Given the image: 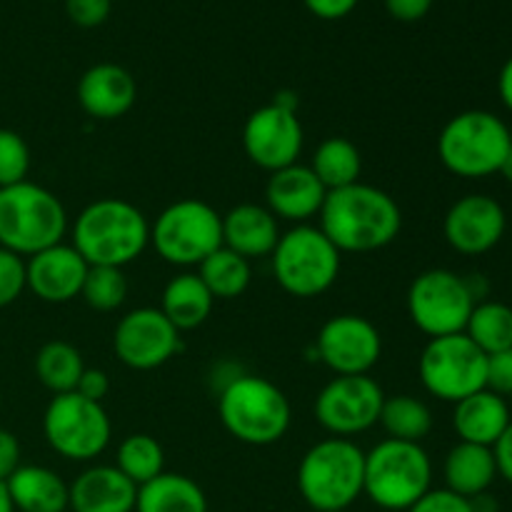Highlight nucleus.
Instances as JSON below:
<instances>
[{
    "label": "nucleus",
    "mask_w": 512,
    "mask_h": 512,
    "mask_svg": "<svg viewBox=\"0 0 512 512\" xmlns=\"http://www.w3.org/2000/svg\"><path fill=\"white\" fill-rule=\"evenodd\" d=\"M43 435L60 458L88 463L105 453L113 425L103 403H93L78 393H63L53 395L45 408Z\"/></svg>",
    "instance_id": "11"
},
{
    "label": "nucleus",
    "mask_w": 512,
    "mask_h": 512,
    "mask_svg": "<svg viewBox=\"0 0 512 512\" xmlns=\"http://www.w3.org/2000/svg\"><path fill=\"white\" fill-rule=\"evenodd\" d=\"M25 288V260L0 248V308L13 305Z\"/></svg>",
    "instance_id": "36"
},
{
    "label": "nucleus",
    "mask_w": 512,
    "mask_h": 512,
    "mask_svg": "<svg viewBox=\"0 0 512 512\" xmlns=\"http://www.w3.org/2000/svg\"><path fill=\"white\" fill-rule=\"evenodd\" d=\"M365 453L350 438L315 443L298 465V490L310 510L345 512L363 495Z\"/></svg>",
    "instance_id": "3"
},
{
    "label": "nucleus",
    "mask_w": 512,
    "mask_h": 512,
    "mask_svg": "<svg viewBox=\"0 0 512 512\" xmlns=\"http://www.w3.org/2000/svg\"><path fill=\"white\" fill-rule=\"evenodd\" d=\"M340 250L315 225H295L280 235L270 253L273 275L285 293L295 298H318L328 293L340 275Z\"/></svg>",
    "instance_id": "8"
},
{
    "label": "nucleus",
    "mask_w": 512,
    "mask_h": 512,
    "mask_svg": "<svg viewBox=\"0 0 512 512\" xmlns=\"http://www.w3.org/2000/svg\"><path fill=\"white\" fill-rule=\"evenodd\" d=\"M30 173V148L15 130L0 128V188L23 183Z\"/></svg>",
    "instance_id": "35"
},
{
    "label": "nucleus",
    "mask_w": 512,
    "mask_h": 512,
    "mask_svg": "<svg viewBox=\"0 0 512 512\" xmlns=\"http://www.w3.org/2000/svg\"><path fill=\"white\" fill-rule=\"evenodd\" d=\"M445 488L460 498H478L488 493L490 485L498 478V465H495L493 448L473 443H458L448 453L443 465Z\"/></svg>",
    "instance_id": "25"
},
{
    "label": "nucleus",
    "mask_w": 512,
    "mask_h": 512,
    "mask_svg": "<svg viewBox=\"0 0 512 512\" xmlns=\"http://www.w3.org/2000/svg\"><path fill=\"white\" fill-rule=\"evenodd\" d=\"M20 468V443L10 430L0 428V483Z\"/></svg>",
    "instance_id": "42"
},
{
    "label": "nucleus",
    "mask_w": 512,
    "mask_h": 512,
    "mask_svg": "<svg viewBox=\"0 0 512 512\" xmlns=\"http://www.w3.org/2000/svg\"><path fill=\"white\" fill-rule=\"evenodd\" d=\"M470 505H473V512H498V500L490 493L478 495V498L470 500Z\"/></svg>",
    "instance_id": "46"
},
{
    "label": "nucleus",
    "mask_w": 512,
    "mask_h": 512,
    "mask_svg": "<svg viewBox=\"0 0 512 512\" xmlns=\"http://www.w3.org/2000/svg\"><path fill=\"white\" fill-rule=\"evenodd\" d=\"M310 170L330 193V190L358 183L360 173H363V158H360V150L355 148L353 140L335 135V138H325L318 145L313 160H310Z\"/></svg>",
    "instance_id": "28"
},
{
    "label": "nucleus",
    "mask_w": 512,
    "mask_h": 512,
    "mask_svg": "<svg viewBox=\"0 0 512 512\" xmlns=\"http://www.w3.org/2000/svg\"><path fill=\"white\" fill-rule=\"evenodd\" d=\"M498 93H500V100H503L505 108H508L512 113V55L508 60H505L503 68H500Z\"/></svg>",
    "instance_id": "45"
},
{
    "label": "nucleus",
    "mask_w": 512,
    "mask_h": 512,
    "mask_svg": "<svg viewBox=\"0 0 512 512\" xmlns=\"http://www.w3.org/2000/svg\"><path fill=\"white\" fill-rule=\"evenodd\" d=\"M135 512H208V498L188 475L160 473L138 488Z\"/></svg>",
    "instance_id": "27"
},
{
    "label": "nucleus",
    "mask_w": 512,
    "mask_h": 512,
    "mask_svg": "<svg viewBox=\"0 0 512 512\" xmlns=\"http://www.w3.org/2000/svg\"><path fill=\"white\" fill-rule=\"evenodd\" d=\"M90 265L68 243H58L25 260V285L43 303L63 305L78 298Z\"/></svg>",
    "instance_id": "18"
},
{
    "label": "nucleus",
    "mask_w": 512,
    "mask_h": 512,
    "mask_svg": "<svg viewBox=\"0 0 512 512\" xmlns=\"http://www.w3.org/2000/svg\"><path fill=\"white\" fill-rule=\"evenodd\" d=\"M512 423L508 400L493 390L483 388L455 403L453 428L460 443H473L493 448Z\"/></svg>",
    "instance_id": "22"
},
{
    "label": "nucleus",
    "mask_w": 512,
    "mask_h": 512,
    "mask_svg": "<svg viewBox=\"0 0 512 512\" xmlns=\"http://www.w3.org/2000/svg\"><path fill=\"white\" fill-rule=\"evenodd\" d=\"M198 275L215 300H233L248 290L253 270H250L248 258L223 245L198 265Z\"/></svg>",
    "instance_id": "30"
},
{
    "label": "nucleus",
    "mask_w": 512,
    "mask_h": 512,
    "mask_svg": "<svg viewBox=\"0 0 512 512\" xmlns=\"http://www.w3.org/2000/svg\"><path fill=\"white\" fill-rule=\"evenodd\" d=\"M508 228L505 208L483 193L455 200L443 220V235L453 250L463 255H483L503 240Z\"/></svg>",
    "instance_id": "17"
},
{
    "label": "nucleus",
    "mask_w": 512,
    "mask_h": 512,
    "mask_svg": "<svg viewBox=\"0 0 512 512\" xmlns=\"http://www.w3.org/2000/svg\"><path fill=\"white\" fill-rule=\"evenodd\" d=\"M113 350L123 365L133 370H155L180 350V333L160 308H138L118 320Z\"/></svg>",
    "instance_id": "16"
},
{
    "label": "nucleus",
    "mask_w": 512,
    "mask_h": 512,
    "mask_svg": "<svg viewBox=\"0 0 512 512\" xmlns=\"http://www.w3.org/2000/svg\"><path fill=\"white\" fill-rule=\"evenodd\" d=\"M465 335L483 350L485 355L503 353L512 348V308L498 300L475 303L470 313Z\"/></svg>",
    "instance_id": "32"
},
{
    "label": "nucleus",
    "mask_w": 512,
    "mask_h": 512,
    "mask_svg": "<svg viewBox=\"0 0 512 512\" xmlns=\"http://www.w3.org/2000/svg\"><path fill=\"white\" fill-rule=\"evenodd\" d=\"M315 350L335 375H368L383 355V338L363 315H335L320 328Z\"/></svg>",
    "instance_id": "15"
},
{
    "label": "nucleus",
    "mask_w": 512,
    "mask_h": 512,
    "mask_svg": "<svg viewBox=\"0 0 512 512\" xmlns=\"http://www.w3.org/2000/svg\"><path fill=\"white\" fill-rule=\"evenodd\" d=\"M68 488V512H135L138 485L130 483L115 465L85 468Z\"/></svg>",
    "instance_id": "21"
},
{
    "label": "nucleus",
    "mask_w": 512,
    "mask_h": 512,
    "mask_svg": "<svg viewBox=\"0 0 512 512\" xmlns=\"http://www.w3.org/2000/svg\"><path fill=\"white\" fill-rule=\"evenodd\" d=\"M493 455L495 465H498V475L512 485V423L505 428V433L500 435L498 443L493 445Z\"/></svg>",
    "instance_id": "44"
},
{
    "label": "nucleus",
    "mask_w": 512,
    "mask_h": 512,
    "mask_svg": "<svg viewBox=\"0 0 512 512\" xmlns=\"http://www.w3.org/2000/svg\"><path fill=\"white\" fill-rule=\"evenodd\" d=\"M218 413L235 440L265 448L285 438L293 420L283 390L260 375H235L218 398Z\"/></svg>",
    "instance_id": "5"
},
{
    "label": "nucleus",
    "mask_w": 512,
    "mask_h": 512,
    "mask_svg": "<svg viewBox=\"0 0 512 512\" xmlns=\"http://www.w3.org/2000/svg\"><path fill=\"white\" fill-rule=\"evenodd\" d=\"M65 233V205L48 188L30 180L0 188V248L30 258L63 243Z\"/></svg>",
    "instance_id": "4"
},
{
    "label": "nucleus",
    "mask_w": 512,
    "mask_h": 512,
    "mask_svg": "<svg viewBox=\"0 0 512 512\" xmlns=\"http://www.w3.org/2000/svg\"><path fill=\"white\" fill-rule=\"evenodd\" d=\"M70 245L88 265L125 268L150 245V223L128 200L100 198L80 210Z\"/></svg>",
    "instance_id": "2"
},
{
    "label": "nucleus",
    "mask_w": 512,
    "mask_h": 512,
    "mask_svg": "<svg viewBox=\"0 0 512 512\" xmlns=\"http://www.w3.org/2000/svg\"><path fill=\"white\" fill-rule=\"evenodd\" d=\"M150 243L165 263L193 268L223 248V215L205 200H175L150 225Z\"/></svg>",
    "instance_id": "9"
},
{
    "label": "nucleus",
    "mask_w": 512,
    "mask_h": 512,
    "mask_svg": "<svg viewBox=\"0 0 512 512\" xmlns=\"http://www.w3.org/2000/svg\"><path fill=\"white\" fill-rule=\"evenodd\" d=\"M305 8L320 20H340L358 8L360 0H303Z\"/></svg>",
    "instance_id": "43"
},
{
    "label": "nucleus",
    "mask_w": 512,
    "mask_h": 512,
    "mask_svg": "<svg viewBox=\"0 0 512 512\" xmlns=\"http://www.w3.org/2000/svg\"><path fill=\"white\" fill-rule=\"evenodd\" d=\"M0 405H3V395H0Z\"/></svg>",
    "instance_id": "49"
},
{
    "label": "nucleus",
    "mask_w": 512,
    "mask_h": 512,
    "mask_svg": "<svg viewBox=\"0 0 512 512\" xmlns=\"http://www.w3.org/2000/svg\"><path fill=\"white\" fill-rule=\"evenodd\" d=\"M433 490V463L420 443L383 440L365 453L363 495L388 512H408Z\"/></svg>",
    "instance_id": "6"
},
{
    "label": "nucleus",
    "mask_w": 512,
    "mask_h": 512,
    "mask_svg": "<svg viewBox=\"0 0 512 512\" xmlns=\"http://www.w3.org/2000/svg\"><path fill=\"white\" fill-rule=\"evenodd\" d=\"M113 0H65V13L80 28H98L108 20Z\"/></svg>",
    "instance_id": "37"
},
{
    "label": "nucleus",
    "mask_w": 512,
    "mask_h": 512,
    "mask_svg": "<svg viewBox=\"0 0 512 512\" xmlns=\"http://www.w3.org/2000/svg\"><path fill=\"white\" fill-rule=\"evenodd\" d=\"M512 148L503 118L488 110H465L450 118L438 138V158L458 178H488L500 173Z\"/></svg>",
    "instance_id": "7"
},
{
    "label": "nucleus",
    "mask_w": 512,
    "mask_h": 512,
    "mask_svg": "<svg viewBox=\"0 0 512 512\" xmlns=\"http://www.w3.org/2000/svg\"><path fill=\"white\" fill-rule=\"evenodd\" d=\"M83 370V355L65 340H50L35 355V375H38L40 385L53 395L73 393Z\"/></svg>",
    "instance_id": "29"
},
{
    "label": "nucleus",
    "mask_w": 512,
    "mask_h": 512,
    "mask_svg": "<svg viewBox=\"0 0 512 512\" xmlns=\"http://www.w3.org/2000/svg\"><path fill=\"white\" fill-rule=\"evenodd\" d=\"M213 305L215 298L198 273H180L165 285L160 313L178 333H183V330L200 328L213 313Z\"/></svg>",
    "instance_id": "26"
},
{
    "label": "nucleus",
    "mask_w": 512,
    "mask_h": 512,
    "mask_svg": "<svg viewBox=\"0 0 512 512\" xmlns=\"http://www.w3.org/2000/svg\"><path fill=\"white\" fill-rule=\"evenodd\" d=\"M15 512H68L70 488L45 465H20L5 480Z\"/></svg>",
    "instance_id": "24"
},
{
    "label": "nucleus",
    "mask_w": 512,
    "mask_h": 512,
    "mask_svg": "<svg viewBox=\"0 0 512 512\" xmlns=\"http://www.w3.org/2000/svg\"><path fill=\"white\" fill-rule=\"evenodd\" d=\"M328 190L315 178L310 165L293 163L270 173L265 185V208L280 220L303 225L310 218L320 215Z\"/></svg>",
    "instance_id": "19"
},
{
    "label": "nucleus",
    "mask_w": 512,
    "mask_h": 512,
    "mask_svg": "<svg viewBox=\"0 0 512 512\" xmlns=\"http://www.w3.org/2000/svg\"><path fill=\"white\" fill-rule=\"evenodd\" d=\"M488 390L498 395H512V348L488 355Z\"/></svg>",
    "instance_id": "39"
},
{
    "label": "nucleus",
    "mask_w": 512,
    "mask_h": 512,
    "mask_svg": "<svg viewBox=\"0 0 512 512\" xmlns=\"http://www.w3.org/2000/svg\"><path fill=\"white\" fill-rule=\"evenodd\" d=\"M420 383L443 403H460L488 388V355L465 333L428 340L418 363Z\"/></svg>",
    "instance_id": "10"
},
{
    "label": "nucleus",
    "mask_w": 512,
    "mask_h": 512,
    "mask_svg": "<svg viewBox=\"0 0 512 512\" xmlns=\"http://www.w3.org/2000/svg\"><path fill=\"white\" fill-rule=\"evenodd\" d=\"M433 3L435 0H385V10L400 23H418L430 13Z\"/></svg>",
    "instance_id": "41"
},
{
    "label": "nucleus",
    "mask_w": 512,
    "mask_h": 512,
    "mask_svg": "<svg viewBox=\"0 0 512 512\" xmlns=\"http://www.w3.org/2000/svg\"><path fill=\"white\" fill-rule=\"evenodd\" d=\"M500 173H503V175H505V178H508V180H510V183H512V148H510L508 158H505V160H503V168H500Z\"/></svg>",
    "instance_id": "48"
},
{
    "label": "nucleus",
    "mask_w": 512,
    "mask_h": 512,
    "mask_svg": "<svg viewBox=\"0 0 512 512\" xmlns=\"http://www.w3.org/2000/svg\"><path fill=\"white\" fill-rule=\"evenodd\" d=\"M278 240V218L265 205L240 203L223 215V245L243 258H265Z\"/></svg>",
    "instance_id": "23"
},
{
    "label": "nucleus",
    "mask_w": 512,
    "mask_h": 512,
    "mask_svg": "<svg viewBox=\"0 0 512 512\" xmlns=\"http://www.w3.org/2000/svg\"><path fill=\"white\" fill-rule=\"evenodd\" d=\"M408 512H473V505L468 498L450 493L448 488H433Z\"/></svg>",
    "instance_id": "38"
},
{
    "label": "nucleus",
    "mask_w": 512,
    "mask_h": 512,
    "mask_svg": "<svg viewBox=\"0 0 512 512\" xmlns=\"http://www.w3.org/2000/svg\"><path fill=\"white\" fill-rule=\"evenodd\" d=\"M138 98L135 78L115 63H98L78 80V103L95 120H118Z\"/></svg>",
    "instance_id": "20"
},
{
    "label": "nucleus",
    "mask_w": 512,
    "mask_h": 512,
    "mask_svg": "<svg viewBox=\"0 0 512 512\" xmlns=\"http://www.w3.org/2000/svg\"><path fill=\"white\" fill-rule=\"evenodd\" d=\"M318 228L340 253H373L395 243L403 213L393 195L368 183L330 190L320 208Z\"/></svg>",
    "instance_id": "1"
},
{
    "label": "nucleus",
    "mask_w": 512,
    "mask_h": 512,
    "mask_svg": "<svg viewBox=\"0 0 512 512\" xmlns=\"http://www.w3.org/2000/svg\"><path fill=\"white\" fill-rule=\"evenodd\" d=\"M385 393L370 375H335L315 398V418L333 438H353L378 425Z\"/></svg>",
    "instance_id": "13"
},
{
    "label": "nucleus",
    "mask_w": 512,
    "mask_h": 512,
    "mask_svg": "<svg viewBox=\"0 0 512 512\" xmlns=\"http://www.w3.org/2000/svg\"><path fill=\"white\" fill-rule=\"evenodd\" d=\"M0 512H15L13 500H10L8 488H5V483H0Z\"/></svg>",
    "instance_id": "47"
},
{
    "label": "nucleus",
    "mask_w": 512,
    "mask_h": 512,
    "mask_svg": "<svg viewBox=\"0 0 512 512\" xmlns=\"http://www.w3.org/2000/svg\"><path fill=\"white\" fill-rule=\"evenodd\" d=\"M73 393L83 395V398L93 400V403H103L110 393L108 373H105V370H98V368H85Z\"/></svg>",
    "instance_id": "40"
},
{
    "label": "nucleus",
    "mask_w": 512,
    "mask_h": 512,
    "mask_svg": "<svg viewBox=\"0 0 512 512\" xmlns=\"http://www.w3.org/2000/svg\"><path fill=\"white\" fill-rule=\"evenodd\" d=\"M305 133L293 108L270 103L248 115L243 125V148L250 163L275 173L298 163L303 153Z\"/></svg>",
    "instance_id": "14"
},
{
    "label": "nucleus",
    "mask_w": 512,
    "mask_h": 512,
    "mask_svg": "<svg viewBox=\"0 0 512 512\" xmlns=\"http://www.w3.org/2000/svg\"><path fill=\"white\" fill-rule=\"evenodd\" d=\"M115 468L140 488V485L150 483L165 473V453L155 438L145 433L128 435L123 443L118 445V455H115Z\"/></svg>",
    "instance_id": "33"
},
{
    "label": "nucleus",
    "mask_w": 512,
    "mask_h": 512,
    "mask_svg": "<svg viewBox=\"0 0 512 512\" xmlns=\"http://www.w3.org/2000/svg\"><path fill=\"white\" fill-rule=\"evenodd\" d=\"M380 425L388 438L405 440V443H423L433 430V413L423 400L413 395H385L383 410H380Z\"/></svg>",
    "instance_id": "31"
},
{
    "label": "nucleus",
    "mask_w": 512,
    "mask_h": 512,
    "mask_svg": "<svg viewBox=\"0 0 512 512\" xmlns=\"http://www.w3.org/2000/svg\"><path fill=\"white\" fill-rule=\"evenodd\" d=\"M80 298L85 305L98 313H110L118 310L128 298V278H125L123 268H108V265H90L88 275H85L83 290Z\"/></svg>",
    "instance_id": "34"
},
{
    "label": "nucleus",
    "mask_w": 512,
    "mask_h": 512,
    "mask_svg": "<svg viewBox=\"0 0 512 512\" xmlns=\"http://www.w3.org/2000/svg\"><path fill=\"white\" fill-rule=\"evenodd\" d=\"M475 303L468 280L445 268L425 270L408 290L410 320L430 340L465 333Z\"/></svg>",
    "instance_id": "12"
}]
</instances>
